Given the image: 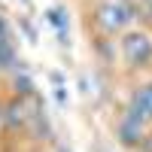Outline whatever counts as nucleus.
Returning <instances> with one entry per match:
<instances>
[{"instance_id": "f257e3e1", "label": "nucleus", "mask_w": 152, "mask_h": 152, "mask_svg": "<svg viewBox=\"0 0 152 152\" xmlns=\"http://www.w3.org/2000/svg\"><path fill=\"white\" fill-rule=\"evenodd\" d=\"M137 21H140V12L134 0H97L91 6V24L107 40H119L125 31L137 28Z\"/></svg>"}, {"instance_id": "f03ea898", "label": "nucleus", "mask_w": 152, "mask_h": 152, "mask_svg": "<svg viewBox=\"0 0 152 152\" xmlns=\"http://www.w3.org/2000/svg\"><path fill=\"white\" fill-rule=\"evenodd\" d=\"M119 58L125 70L146 73L152 70V31L149 28H131L119 37Z\"/></svg>"}, {"instance_id": "7ed1b4c3", "label": "nucleus", "mask_w": 152, "mask_h": 152, "mask_svg": "<svg viewBox=\"0 0 152 152\" xmlns=\"http://www.w3.org/2000/svg\"><path fill=\"white\" fill-rule=\"evenodd\" d=\"M28 122H31V100L3 94V134L28 131Z\"/></svg>"}, {"instance_id": "20e7f679", "label": "nucleus", "mask_w": 152, "mask_h": 152, "mask_svg": "<svg viewBox=\"0 0 152 152\" xmlns=\"http://www.w3.org/2000/svg\"><path fill=\"white\" fill-rule=\"evenodd\" d=\"M146 137H149V128H143L140 122H134V119L125 116V113H119V119H116V140L125 149H140L146 143Z\"/></svg>"}, {"instance_id": "39448f33", "label": "nucleus", "mask_w": 152, "mask_h": 152, "mask_svg": "<svg viewBox=\"0 0 152 152\" xmlns=\"http://www.w3.org/2000/svg\"><path fill=\"white\" fill-rule=\"evenodd\" d=\"M9 94L12 97H21V100H34L37 97V85H34V79H31L28 70H18V73L9 76Z\"/></svg>"}, {"instance_id": "423d86ee", "label": "nucleus", "mask_w": 152, "mask_h": 152, "mask_svg": "<svg viewBox=\"0 0 152 152\" xmlns=\"http://www.w3.org/2000/svg\"><path fill=\"white\" fill-rule=\"evenodd\" d=\"M46 21L55 28V34L61 37V46H70V37H67V12L64 6H49L46 9Z\"/></svg>"}, {"instance_id": "0eeeda50", "label": "nucleus", "mask_w": 152, "mask_h": 152, "mask_svg": "<svg viewBox=\"0 0 152 152\" xmlns=\"http://www.w3.org/2000/svg\"><path fill=\"white\" fill-rule=\"evenodd\" d=\"M131 97L146 110V116L152 119V79H140V82L131 88Z\"/></svg>"}, {"instance_id": "6e6552de", "label": "nucleus", "mask_w": 152, "mask_h": 152, "mask_svg": "<svg viewBox=\"0 0 152 152\" xmlns=\"http://www.w3.org/2000/svg\"><path fill=\"white\" fill-rule=\"evenodd\" d=\"M137 3V12H140V18L152 21V0H134Z\"/></svg>"}, {"instance_id": "1a4fd4ad", "label": "nucleus", "mask_w": 152, "mask_h": 152, "mask_svg": "<svg viewBox=\"0 0 152 152\" xmlns=\"http://www.w3.org/2000/svg\"><path fill=\"white\" fill-rule=\"evenodd\" d=\"M18 24L24 28V34H28V40H31V43H37V31H34V24H31L28 18H18Z\"/></svg>"}, {"instance_id": "9d476101", "label": "nucleus", "mask_w": 152, "mask_h": 152, "mask_svg": "<svg viewBox=\"0 0 152 152\" xmlns=\"http://www.w3.org/2000/svg\"><path fill=\"white\" fill-rule=\"evenodd\" d=\"M55 97H58L61 107H67V91H64V88H55Z\"/></svg>"}, {"instance_id": "9b49d317", "label": "nucleus", "mask_w": 152, "mask_h": 152, "mask_svg": "<svg viewBox=\"0 0 152 152\" xmlns=\"http://www.w3.org/2000/svg\"><path fill=\"white\" fill-rule=\"evenodd\" d=\"M0 131H3V94H0Z\"/></svg>"}, {"instance_id": "f8f14e48", "label": "nucleus", "mask_w": 152, "mask_h": 152, "mask_svg": "<svg viewBox=\"0 0 152 152\" xmlns=\"http://www.w3.org/2000/svg\"><path fill=\"white\" fill-rule=\"evenodd\" d=\"M91 152H110V149H107V146H100V143H94V146H91Z\"/></svg>"}, {"instance_id": "ddd939ff", "label": "nucleus", "mask_w": 152, "mask_h": 152, "mask_svg": "<svg viewBox=\"0 0 152 152\" xmlns=\"http://www.w3.org/2000/svg\"><path fill=\"white\" fill-rule=\"evenodd\" d=\"M58 152H73L70 146H64V143H58Z\"/></svg>"}, {"instance_id": "4468645a", "label": "nucleus", "mask_w": 152, "mask_h": 152, "mask_svg": "<svg viewBox=\"0 0 152 152\" xmlns=\"http://www.w3.org/2000/svg\"><path fill=\"white\" fill-rule=\"evenodd\" d=\"M0 85H3V79H0Z\"/></svg>"}]
</instances>
